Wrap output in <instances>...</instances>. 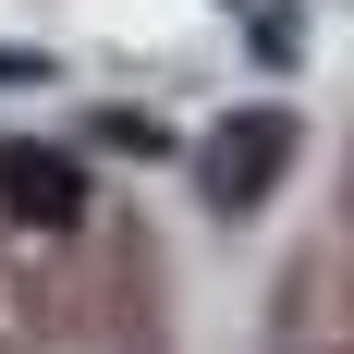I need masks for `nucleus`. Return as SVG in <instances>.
I'll return each instance as SVG.
<instances>
[{"label": "nucleus", "mask_w": 354, "mask_h": 354, "mask_svg": "<svg viewBox=\"0 0 354 354\" xmlns=\"http://www.w3.org/2000/svg\"><path fill=\"white\" fill-rule=\"evenodd\" d=\"M0 208L37 220V232H73L86 220V171H73L62 147H0Z\"/></svg>", "instance_id": "nucleus-2"}, {"label": "nucleus", "mask_w": 354, "mask_h": 354, "mask_svg": "<svg viewBox=\"0 0 354 354\" xmlns=\"http://www.w3.org/2000/svg\"><path fill=\"white\" fill-rule=\"evenodd\" d=\"M37 73H49L37 49H0V86H37Z\"/></svg>", "instance_id": "nucleus-3"}, {"label": "nucleus", "mask_w": 354, "mask_h": 354, "mask_svg": "<svg viewBox=\"0 0 354 354\" xmlns=\"http://www.w3.org/2000/svg\"><path fill=\"white\" fill-rule=\"evenodd\" d=\"M196 171H208V208H257V196L293 171V110H232Z\"/></svg>", "instance_id": "nucleus-1"}]
</instances>
